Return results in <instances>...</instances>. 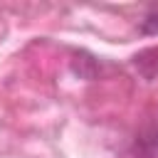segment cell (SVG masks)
<instances>
[{"label": "cell", "mask_w": 158, "mask_h": 158, "mask_svg": "<svg viewBox=\"0 0 158 158\" xmlns=\"http://www.w3.org/2000/svg\"><path fill=\"white\" fill-rule=\"evenodd\" d=\"M141 32H146V35H158V12H151V15L141 22Z\"/></svg>", "instance_id": "cell-1"}]
</instances>
